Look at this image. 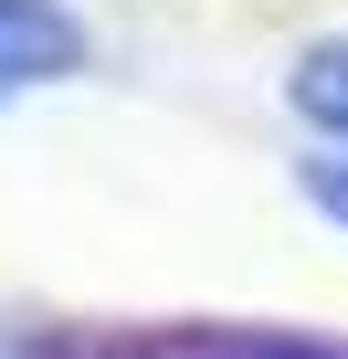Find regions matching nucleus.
<instances>
[{
  "label": "nucleus",
  "instance_id": "1",
  "mask_svg": "<svg viewBox=\"0 0 348 359\" xmlns=\"http://www.w3.org/2000/svg\"><path fill=\"white\" fill-rule=\"evenodd\" d=\"M74 53H85V32L64 22V0H0V95L74 74Z\"/></svg>",
  "mask_w": 348,
  "mask_h": 359
},
{
  "label": "nucleus",
  "instance_id": "3",
  "mask_svg": "<svg viewBox=\"0 0 348 359\" xmlns=\"http://www.w3.org/2000/svg\"><path fill=\"white\" fill-rule=\"evenodd\" d=\"M180 359H348V348H295V338H222V348H180Z\"/></svg>",
  "mask_w": 348,
  "mask_h": 359
},
{
  "label": "nucleus",
  "instance_id": "4",
  "mask_svg": "<svg viewBox=\"0 0 348 359\" xmlns=\"http://www.w3.org/2000/svg\"><path fill=\"white\" fill-rule=\"evenodd\" d=\"M306 191H316V201H327V212L348 222V169H337V158H327V169H306Z\"/></svg>",
  "mask_w": 348,
  "mask_h": 359
},
{
  "label": "nucleus",
  "instance_id": "2",
  "mask_svg": "<svg viewBox=\"0 0 348 359\" xmlns=\"http://www.w3.org/2000/svg\"><path fill=\"white\" fill-rule=\"evenodd\" d=\"M295 106H306L327 137H348V32H337V43H316V53L295 64Z\"/></svg>",
  "mask_w": 348,
  "mask_h": 359
}]
</instances>
